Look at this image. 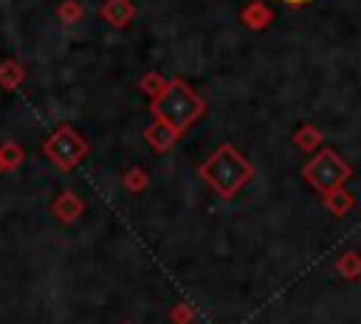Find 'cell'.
Wrapping results in <instances>:
<instances>
[{"label":"cell","mask_w":361,"mask_h":324,"mask_svg":"<svg viewBox=\"0 0 361 324\" xmlns=\"http://www.w3.org/2000/svg\"><path fill=\"white\" fill-rule=\"evenodd\" d=\"M197 177L223 200L237 197V192H243L251 177H254V163L234 147V144H220L200 166H197Z\"/></svg>","instance_id":"obj_1"},{"label":"cell","mask_w":361,"mask_h":324,"mask_svg":"<svg viewBox=\"0 0 361 324\" xmlns=\"http://www.w3.org/2000/svg\"><path fill=\"white\" fill-rule=\"evenodd\" d=\"M285 3H288V6H293V8H296V6H305V3H310V0H285Z\"/></svg>","instance_id":"obj_18"},{"label":"cell","mask_w":361,"mask_h":324,"mask_svg":"<svg viewBox=\"0 0 361 324\" xmlns=\"http://www.w3.org/2000/svg\"><path fill=\"white\" fill-rule=\"evenodd\" d=\"M195 321V307L189 301H178L169 310V324H192Z\"/></svg>","instance_id":"obj_17"},{"label":"cell","mask_w":361,"mask_h":324,"mask_svg":"<svg viewBox=\"0 0 361 324\" xmlns=\"http://www.w3.org/2000/svg\"><path fill=\"white\" fill-rule=\"evenodd\" d=\"M85 17V6L79 3V0H62L59 6H56V20L62 23V25H73V23H79Z\"/></svg>","instance_id":"obj_15"},{"label":"cell","mask_w":361,"mask_h":324,"mask_svg":"<svg viewBox=\"0 0 361 324\" xmlns=\"http://www.w3.org/2000/svg\"><path fill=\"white\" fill-rule=\"evenodd\" d=\"M178 132L169 127V124H164V121H158V118H152V124L144 130V141L155 149V152H169L175 144H178Z\"/></svg>","instance_id":"obj_8"},{"label":"cell","mask_w":361,"mask_h":324,"mask_svg":"<svg viewBox=\"0 0 361 324\" xmlns=\"http://www.w3.org/2000/svg\"><path fill=\"white\" fill-rule=\"evenodd\" d=\"M240 23L248 28V31H265L271 23H274V11L265 0H251L240 8Z\"/></svg>","instance_id":"obj_7"},{"label":"cell","mask_w":361,"mask_h":324,"mask_svg":"<svg viewBox=\"0 0 361 324\" xmlns=\"http://www.w3.org/2000/svg\"><path fill=\"white\" fill-rule=\"evenodd\" d=\"M85 200L73 192V189H65V192H59L54 200H51V214L62 223V225H73L82 214H85Z\"/></svg>","instance_id":"obj_5"},{"label":"cell","mask_w":361,"mask_h":324,"mask_svg":"<svg viewBox=\"0 0 361 324\" xmlns=\"http://www.w3.org/2000/svg\"><path fill=\"white\" fill-rule=\"evenodd\" d=\"M293 144H296L302 152H316V149L322 147V132H319V127H313V124H302V127H296V132H293Z\"/></svg>","instance_id":"obj_11"},{"label":"cell","mask_w":361,"mask_h":324,"mask_svg":"<svg viewBox=\"0 0 361 324\" xmlns=\"http://www.w3.org/2000/svg\"><path fill=\"white\" fill-rule=\"evenodd\" d=\"M336 273L341 279H361V254L358 251H344L338 259H336Z\"/></svg>","instance_id":"obj_12"},{"label":"cell","mask_w":361,"mask_h":324,"mask_svg":"<svg viewBox=\"0 0 361 324\" xmlns=\"http://www.w3.org/2000/svg\"><path fill=\"white\" fill-rule=\"evenodd\" d=\"M90 152V144L87 138L73 130L71 124H59L45 141H42V155L62 172H71L82 163V158Z\"/></svg>","instance_id":"obj_4"},{"label":"cell","mask_w":361,"mask_h":324,"mask_svg":"<svg viewBox=\"0 0 361 324\" xmlns=\"http://www.w3.org/2000/svg\"><path fill=\"white\" fill-rule=\"evenodd\" d=\"M166 85H169V79H164L158 70H149V73H144V76L138 79V90H141L144 96H149V99L161 96V93L166 90Z\"/></svg>","instance_id":"obj_13"},{"label":"cell","mask_w":361,"mask_h":324,"mask_svg":"<svg viewBox=\"0 0 361 324\" xmlns=\"http://www.w3.org/2000/svg\"><path fill=\"white\" fill-rule=\"evenodd\" d=\"M25 79V68L14 59H3L0 62V87L3 90H17Z\"/></svg>","instance_id":"obj_10"},{"label":"cell","mask_w":361,"mask_h":324,"mask_svg":"<svg viewBox=\"0 0 361 324\" xmlns=\"http://www.w3.org/2000/svg\"><path fill=\"white\" fill-rule=\"evenodd\" d=\"M149 113H152V118L169 124L178 135H183L192 124H197L203 118L206 101L186 79L175 76V79H169L166 90L149 101Z\"/></svg>","instance_id":"obj_2"},{"label":"cell","mask_w":361,"mask_h":324,"mask_svg":"<svg viewBox=\"0 0 361 324\" xmlns=\"http://www.w3.org/2000/svg\"><path fill=\"white\" fill-rule=\"evenodd\" d=\"M0 158H3L6 169H17V166L25 161V152H23V147H20V144L6 141V144H0Z\"/></svg>","instance_id":"obj_16"},{"label":"cell","mask_w":361,"mask_h":324,"mask_svg":"<svg viewBox=\"0 0 361 324\" xmlns=\"http://www.w3.org/2000/svg\"><path fill=\"white\" fill-rule=\"evenodd\" d=\"M99 17H102L110 28L121 31V28H127V25L135 20V6H133V0H104V3L99 6Z\"/></svg>","instance_id":"obj_6"},{"label":"cell","mask_w":361,"mask_h":324,"mask_svg":"<svg viewBox=\"0 0 361 324\" xmlns=\"http://www.w3.org/2000/svg\"><path fill=\"white\" fill-rule=\"evenodd\" d=\"M3 172H8V169H6V163H3V158H0V175H3Z\"/></svg>","instance_id":"obj_19"},{"label":"cell","mask_w":361,"mask_h":324,"mask_svg":"<svg viewBox=\"0 0 361 324\" xmlns=\"http://www.w3.org/2000/svg\"><path fill=\"white\" fill-rule=\"evenodd\" d=\"M302 177L305 183H310L319 194H327L336 186H344L353 177V166L330 147L316 149V155H310V161L302 166Z\"/></svg>","instance_id":"obj_3"},{"label":"cell","mask_w":361,"mask_h":324,"mask_svg":"<svg viewBox=\"0 0 361 324\" xmlns=\"http://www.w3.org/2000/svg\"><path fill=\"white\" fill-rule=\"evenodd\" d=\"M121 183H124V189H127V192L141 194V192L149 186V175H147V169H141V166H130V169L124 172Z\"/></svg>","instance_id":"obj_14"},{"label":"cell","mask_w":361,"mask_h":324,"mask_svg":"<svg viewBox=\"0 0 361 324\" xmlns=\"http://www.w3.org/2000/svg\"><path fill=\"white\" fill-rule=\"evenodd\" d=\"M324 197V208L333 214V217H344L353 206H355V197H353V192L350 189H344V186H336V189H330L327 194H322Z\"/></svg>","instance_id":"obj_9"}]
</instances>
